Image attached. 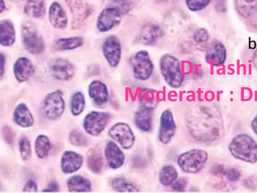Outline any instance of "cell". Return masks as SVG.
<instances>
[{"label":"cell","mask_w":257,"mask_h":193,"mask_svg":"<svg viewBox=\"0 0 257 193\" xmlns=\"http://www.w3.org/2000/svg\"><path fill=\"white\" fill-rule=\"evenodd\" d=\"M190 134L198 141L212 144L224 135L221 113L216 107L201 105L189 110L186 117Z\"/></svg>","instance_id":"1"},{"label":"cell","mask_w":257,"mask_h":193,"mask_svg":"<svg viewBox=\"0 0 257 193\" xmlns=\"http://www.w3.org/2000/svg\"><path fill=\"white\" fill-rule=\"evenodd\" d=\"M228 150L237 159L252 164L257 162V143L248 134L236 135L228 144Z\"/></svg>","instance_id":"2"},{"label":"cell","mask_w":257,"mask_h":193,"mask_svg":"<svg viewBox=\"0 0 257 193\" xmlns=\"http://www.w3.org/2000/svg\"><path fill=\"white\" fill-rule=\"evenodd\" d=\"M161 73L167 84L173 88L180 87L184 81L181 63L175 56L166 53L160 59Z\"/></svg>","instance_id":"3"},{"label":"cell","mask_w":257,"mask_h":193,"mask_svg":"<svg viewBox=\"0 0 257 193\" xmlns=\"http://www.w3.org/2000/svg\"><path fill=\"white\" fill-rule=\"evenodd\" d=\"M207 159L206 151L193 148L181 154L178 157L177 164L184 172L196 173L203 168Z\"/></svg>","instance_id":"4"},{"label":"cell","mask_w":257,"mask_h":193,"mask_svg":"<svg viewBox=\"0 0 257 193\" xmlns=\"http://www.w3.org/2000/svg\"><path fill=\"white\" fill-rule=\"evenodd\" d=\"M132 62L133 73L137 80L145 81L152 75L154 65L147 50H141L137 52Z\"/></svg>","instance_id":"5"},{"label":"cell","mask_w":257,"mask_h":193,"mask_svg":"<svg viewBox=\"0 0 257 193\" xmlns=\"http://www.w3.org/2000/svg\"><path fill=\"white\" fill-rule=\"evenodd\" d=\"M21 34L24 46L29 53L38 54L43 51L44 40L32 23L27 22L22 25Z\"/></svg>","instance_id":"6"},{"label":"cell","mask_w":257,"mask_h":193,"mask_svg":"<svg viewBox=\"0 0 257 193\" xmlns=\"http://www.w3.org/2000/svg\"><path fill=\"white\" fill-rule=\"evenodd\" d=\"M62 93L57 90L48 94L44 101L43 109L47 118L56 120L62 115L65 109V103Z\"/></svg>","instance_id":"7"},{"label":"cell","mask_w":257,"mask_h":193,"mask_svg":"<svg viewBox=\"0 0 257 193\" xmlns=\"http://www.w3.org/2000/svg\"><path fill=\"white\" fill-rule=\"evenodd\" d=\"M109 135L124 149H129L133 146L135 136L129 125L119 122L113 125L108 131Z\"/></svg>","instance_id":"8"},{"label":"cell","mask_w":257,"mask_h":193,"mask_svg":"<svg viewBox=\"0 0 257 193\" xmlns=\"http://www.w3.org/2000/svg\"><path fill=\"white\" fill-rule=\"evenodd\" d=\"M103 56L112 67H116L119 63L122 54V47L118 38L111 35L104 40L102 44Z\"/></svg>","instance_id":"9"},{"label":"cell","mask_w":257,"mask_h":193,"mask_svg":"<svg viewBox=\"0 0 257 193\" xmlns=\"http://www.w3.org/2000/svg\"><path fill=\"white\" fill-rule=\"evenodd\" d=\"M122 15L120 11L114 6L104 9L97 18V29L101 32L110 30L119 24Z\"/></svg>","instance_id":"10"},{"label":"cell","mask_w":257,"mask_h":193,"mask_svg":"<svg viewBox=\"0 0 257 193\" xmlns=\"http://www.w3.org/2000/svg\"><path fill=\"white\" fill-rule=\"evenodd\" d=\"M109 118L110 116L107 113L92 112L85 118L83 127L87 133L96 136L104 129Z\"/></svg>","instance_id":"11"},{"label":"cell","mask_w":257,"mask_h":193,"mask_svg":"<svg viewBox=\"0 0 257 193\" xmlns=\"http://www.w3.org/2000/svg\"><path fill=\"white\" fill-rule=\"evenodd\" d=\"M176 125L172 112L167 109L160 116L158 139L163 144L169 143L174 136Z\"/></svg>","instance_id":"12"},{"label":"cell","mask_w":257,"mask_h":193,"mask_svg":"<svg viewBox=\"0 0 257 193\" xmlns=\"http://www.w3.org/2000/svg\"><path fill=\"white\" fill-rule=\"evenodd\" d=\"M164 36V31L160 25L148 23L141 28L138 40L146 46H154Z\"/></svg>","instance_id":"13"},{"label":"cell","mask_w":257,"mask_h":193,"mask_svg":"<svg viewBox=\"0 0 257 193\" xmlns=\"http://www.w3.org/2000/svg\"><path fill=\"white\" fill-rule=\"evenodd\" d=\"M227 51L225 45L219 40H213L209 45L205 54L206 62L213 66L223 64L226 61Z\"/></svg>","instance_id":"14"},{"label":"cell","mask_w":257,"mask_h":193,"mask_svg":"<svg viewBox=\"0 0 257 193\" xmlns=\"http://www.w3.org/2000/svg\"><path fill=\"white\" fill-rule=\"evenodd\" d=\"M51 75L61 80H68L72 78L74 74L72 64L68 60L58 58L52 60L49 64Z\"/></svg>","instance_id":"15"},{"label":"cell","mask_w":257,"mask_h":193,"mask_svg":"<svg viewBox=\"0 0 257 193\" xmlns=\"http://www.w3.org/2000/svg\"><path fill=\"white\" fill-rule=\"evenodd\" d=\"M105 156L109 167L116 169L124 163L125 155L117 145L110 141L106 145L104 150Z\"/></svg>","instance_id":"16"},{"label":"cell","mask_w":257,"mask_h":193,"mask_svg":"<svg viewBox=\"0 0 257 193\" xmlns=\"http://www.w3.org/2000/svg\"><path fill=\"white\" fill-rule=\"evenodd\" d=\"M35 67L28 58L22 57L17 59L14 65V72L16 79L20 82L29 79L34 73Z\"/></svg>","instance_id":"17"},{"label":"cell","mask_w":257,"mask_h":193,"mask_svg":"<svg viewBox=\"0 0 257 193\" xmlns=\"http://www.w3.org/2000/svg\"><path fill=\"white\" fill-rule=\"evenodd\" d=\"M90 97L98 106L105 105L108 100V91L106 85L98 80L91 83L88 88Z\"/></svg>","instance_id":"18"},{"label":"cell","mask_w":257,"mask_h":193,"mask_svg":"<svg viewBox=\"0 0 257 193\" xmlns=\"http://www.w3.org/2000/svg\"><path fill=\"white\" fill-rule=\"evenodd\" d=\"M83 157L79 154L72 151H66L61 159V169L65 173L76 171L81 166Z\"/></svg>","instance_id":"19"},{"label":"cell","mask_w":257,"mask_h":193,"mask_svg":"<svg viewBox=\"0 0 257 193\" xmlns=\"http://www.w3.org/2000/svg\"><path fill=\"white\" fill-rule=\"evenodd\" d=\"M49 20L56 28L63 29L66 28L67 19L66 13L62 7L57 3H53L50 7Z\"/></svg>","instance_id":"20"},{"label":"cell","mask_w":257,"mask_h":193,"mask_svg":"<svg viewBox=\"0 0 257 193\" xmlns=\"http://www.w3.org/2000/svg\"><path fill=\"white\" fill-rule=\"evenodd\" d=\"M139 102L143 108L152 111L159 102L158 91L151 88H142L139 92Z\"/></svg>","instance_id":"21"},{"label":"cell","mask_w":257,"mask_h":193,"mask_svg":"<svg viewBox=\"0 0 257 193\" xmlns=\"http://www.w3.org/2000/svg\"><path fill=\"white\" fill-rule=\"evenodd\" d=\"M134 121L140 130L145 132L150 131L153 127L152 111L143 108L138 110L135 115Z\"/></svg>","instance_id":"22"},{"label":"cell","mask_w":257,"mask_h":193,"mask_svg":"<svg viewBox=\"0 0 257 193\" xmlns=\"http://www.w3.org/2000/svg\"><path fill=\"white\" fill-rule=\"evenodd\" d=\"M15 122L23 127H29L34 124V118L27 107L24 104H19L15 109L14 115Z\"/></svg>","instance_id":"23"},{"label":"cell","mask_w":257,"mask_h":193,"mask_svg":"<svg viewBox=\"0 0 257 193\" xmlns=\"http://www.w3.org/2000/svg\"><path fill=\"white\" fill-rule=\"evenodd\" d=\"M15 40V32L13 24L8 20L0 22V43L5 46H10Z\"/></svg>","instance_id":"24"},{"label":"cell","mask_w":257,"mask_h":193,"mask_svg":"<svg viewBox=\"0 0 257 193\" xmlns=\"http://www.w3.org/2000/svg\"><path fill=\"white\" fill-rule=\"evenodd\" d=\"M87 165L94 173L100 172L103 167V158L101 152L95 149H90L87 153Z\"/></svg>","instance_id":"25"},{"label":"cell","mask_w":257,"mask_h":193,"mask_svg":"<svg viewBox=\"0 0 257 193\" xmlns=\"http://www.w3.org/2000/svg\"><path fill=\"white\" fill-rule=\"evenodd\" d=\"M68 187L71 192L90 191L91 183L89 180L83 176L75 175L68 180Z\"/></svg>","instance_id":"26"},{"label":"cell","mask_w":257,"mask_h":193,"mask_svg":"<svg viewBox=\"0 0 257 193\" xmlns=\"http://www.w3.org/2000/svg\"><path fill=\"white\" fill-rule=\"evenodd\" d=\"M178 173L176 168L172 165L163 166L159 173V181L163 186L171 185L178 178Z\"/></svg>","instance_id":"27"},{"label":"cell","mask_w":257,"mask_h":193,"mask_svg":"<svg viewBox=\"0 0 257 193\" xmlns=\"http://www.w3.org/2000/svg\"><path fill=\"white\" fill-rule=\"evenodd\" d=\"M24 11L27 15L34 18L42 16L45 13V0H28Z\"/></svg>","instance_id":"28"},{"label":"cell","mask_w":257,"mask_h":193,"mask_svg":"<svg viewBox=\"0 0 257 193\" xmlns=\"http://www.w3.org/2000/svg\"><path fill=\"white\" fill-rule=\"evenodd\" d=\"M111 186L115 191L118 192H136L140 189L137 184L121 177L112 179Z\"/></svg>","instance_id":"29"},{"label":"cell","mask_w":257,"mask_h":193,"mask_svg":"<svg viewBox=\"0 0 257 193\" xmlns=\"http://www.w3.org/2000/svg\"><path fill=\"white\" fill-rule=\"evenodd\" d=\"M83 43V39L80 37H73L57 40L55 48L59 50H72L80 47Z\"/></svg>","instance_id":"30"},{"label":"cell","mask_w":257,"mask_h":193,"mask_svg":"<svg viewBox=\"0 0 257 193\" xmlns=\"http://www.w3.org/2000/svg\"><path fill=\"white\" fill-rule=\"evenodd\" d=\"M238 13L243 17L249 16L257 11V0H235Z\"/></svg>","instance_id":"31"},{"label":"cell","mask_w":257,"mask_h":193,"mask_svg":"<svg viewBox=\"0 0 257 193\" xmlns=\"http://www.w3.org/2000/svg\"><path fill=\"white\" fill-rule=\"evenodd\" d=\"M50 149V142L47 137L39 135L35 141V150L37 156L40 158H46Z\"/></svg>","instance_id":"32"},{"label":"cell","mask_w":257,"mask_h":193,"mask_svg":"<svg viewBox=\"0 0 257 193\" xmlns=\"http://www.w3.org/2000/svg\"><path fill=\"white\" fill-rule=\"evenodd\" d=\"M85 106V99L83 94L80 92L75 93L72 97L71 110L74 115H79L83 110Z\"/></svg>","instance_id":"33"},{"label":"cell","mask_w":257,"mask_h":193,"mask_svg":"<svg viewBox=\"0 0 257 193\" xmlns=\"http://www.w3.org/2000/svg\"><path fill=\"white\" fill-rule=\"evenodd\" d=\"M69 140L72 144L76 146L85 145L87 142L86 136L78 129H74L71 132Z\"/></svg>","instance_id":"34"},{"label":"cell","mask_w":257,"mask_h":193,"mask_svg":"<svg viewBox=\"0 0 257 193\" xmlns=\"http://www.w3.org/2000/svg\"><path fill=\"white\" fill-rule=\"evenodd\" d=\"M211 0H185L187 8L191 11L197 12L207 7Z\"/></svg>","instance_id":"35"},{"label":"cell","mask_w":257,"mask_h":193,"mask_svg":"<svg viewBox=\"0 0 257 193\" xmlns=\"http://www.w3.org/2000/svg\"><path fill=\"white\" fill-rule=\"evenodd\" d=\"M193 40L198 45L205 44L209 39V35L208 31L204 28L197 29L193 34Z\"/></svg>","instance_id":"36"},{"label":"cell","mask_w":257,"mask_h":193,"mask_svg":"<svg viewBox=\"0 0 257 193\" xmlns=\"http://www.w3.org/2000/svg\"><path fill=\"white\" fill-rule=\"evenodd\" d=\"M21 156L24 161L29 159L31 155V145L29 140L25 137H22L19 142Z\"/></svg>","instance_id":"37"},{"label":"cell","mask_w":257,"mask_h":193,"mask_svg":"<svg viewBox=\"0 0 257 193\" xmlns=\"http://www.w3.org/2000/svg\"><path fill=\"white\" fill-rule=\"evenodd\" d=\"M226 179L230 182H236L240 178L241 174L239 169L230 167L226 169L225 174Z\"/></svg>","instance_id":"38"},{"label":"cell","mask_w":257,"mask_h":193,"mask_svg":"<svg viewBox=\"0 0 257 193\" xmlns=\"http://www.w3.org/2000/svg\"><path fill=\"white\" fill-rule=\"evenodd\" d=\"M188 184V178L185 176L181 177L172 184V188L174 191H183L187 187Z\"/></svg>","instance_id":"39"},{"label":"cell","mask_w":257,"mask_h":193,"mask_svg":"<svg viewBox=\"0 0 257 193\" xmlns=\"http://www.w3.org/2000/svg\"><path fill=\"white\" fill-rule=\"evenodd\" d=\"M115 6L122 13L125 14L128 13L131 10V6L129 2L126 0H115Z\"/></svg>","instance_id":"40"},{"label":"cell","mask_w":257,"mask_h":193,"mask_svg":"<svg viewBox=\"0 0 257 193\" xmlns=\"http://www.w3.org/2000/svg\"><path fill=\"white\" fill-rule=\"evenodd\" d=\"M225 167L222 164H216L213 165L210 169V172L213 175L220 177L225 174Z\"/></svg>","instance_id":"41"},{"label":"cell","mask_w":257,"mask_h":193,"mask_svg":"<svg viewBox=\"0 0 257 193\" xmlns=\"http://www.w3.org/2000/svg\"><path fill=\"white\" fill-rule=\"evenodd\" d=\"M4 139L9 144H12L14 142V134L13 130L8 126H5L3 129Z\"/></svg>","instance_id":"42"},{"label":"cell","mask_w":257,"mask_h":193,"mask_svg":"<svg viewBox=\"0 0 257 193\" xmlns=\"http://www.w3.org/2000/svg\"><path fill=\"white\" fill-rule=\"evenodd\" d=\"M214 6L218 12L224 13L226 10V0H214Z\"/></svg>","instance_id":"43"},{"label":"cell","mask_w":257,"mask_h":193,"mask_svg":"<svg viewBox=\"0 0 257 193\" xmlns=\"http://www.w3.org/2000/svg\"><path fill=\"white\" fill-rule=\"evenodd\" d=\"M37 190V184L32 180L28 181L23 188V191L25 192H36Z\"/></svg>","instance_id":"44"},{"label":"cell","mask_w":257,"mask_h":193,"mask_svg":"<svg viewBox=\"0 0 257 193\" xmlns=\"http://www.w3.org/2000/svg\"><path fill=\"white\" fill-rule=\"evenodd\" d=\"M192 74L195 78H200L203 76L204 72L200 66H197L194 64H192Z\"/></svg>","instance_id":"45"},{"label":"cell","mask_w":257,"mask_h":193,"mask_svg":"<svg viewBox=\"0 0 257 193\" xmlns=\"http://www.w3.org/2000/svg\"><path fill=\"white\" fill-rule=\"evenodd\" d=\"M242 185L246 188L254 189L256 188L255 183L251 177H247L242 181Z\"/></svg>","instance_id":"46"},{"label":"cell","mask_w":257,"mask_h":193,"mask_svg":"<svg viewBox=\"0 0 257 193\" xmlns=\"http://www.w3.org/2000/svg\"><path fill=\"white\" fill-rule=\"evenodd\" d=\"M59 187L57 183L56 182H51L48 186L46 190L44 191H57Z\"/></svg>","instance_id":"47"},{"label":"cell","mask_w":257,"mask_h":193,"mask_svg":"<svg viewBox=\"0 0 257 193\" xmlns=\"http://www.w3.org/2000/svg\"><path fill=\"white\" fill-rule=\"evenodd\" d=\"M251 128L253 132L257 135V114L251 122Z\"/></svg>","instance_id":"48"},{"label":"cell","mask_w":257,"mask_h":193,"mask_svg":"<svg viewBox=\"0 0 257 193\" xmlns=\"http://www.w3.org/2000/svg\"><path fill=\"white\" fill-rule=\"evenodd\" d=\"M5 57L2 54L0 55V74L2 76L4 71Z\"/></svg>","instance_id":"49"},{"label":"cell","mask_w":257,"mask_h":193,"mask_svg":"<svg viewBox=\"0 0 257 193\" xmlns=\"http://www.w3.org/2000/svg\"><path fill=\"white\" fill-rule=\"evenodd\" d=\"M253 61L254 65L257 68V49L256 51L254 52V54L253 55Z\"/></svg>","instance_id":"50"},{"label":"cell","mask_w":257,"mask_h":193,"mask_svg":"<svg viewBox=\"0 0 257 193\" xmlns=\"http://www.w3.org/2000/svg\"><path fill=\"white\" fill-rule=\"evenodd\" d=\"M5 9V4L3 0H1L0 2V11L1 12L3 11V10Z\"/></svg>","instance_id":"51"}]
</instances>
